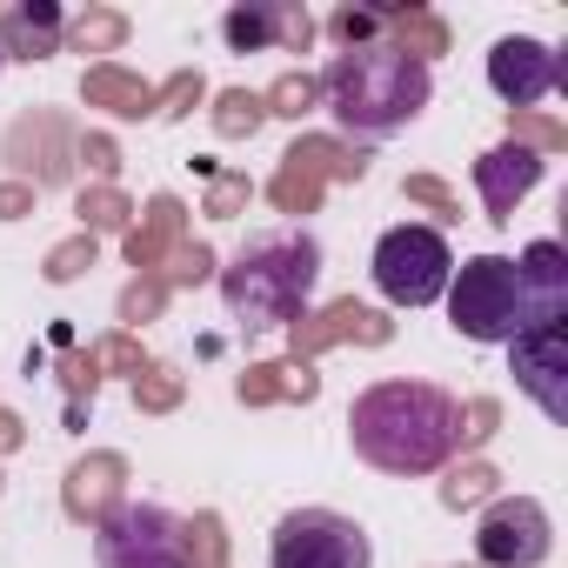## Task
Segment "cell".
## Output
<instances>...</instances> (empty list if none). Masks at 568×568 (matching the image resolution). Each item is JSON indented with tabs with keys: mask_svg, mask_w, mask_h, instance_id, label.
<instances>
[{
	"mask_svg": "<svg viewBox=\"0 0 568 568\" xmlns=\"http://www.w3.org/2000/svg\"><path fill=\"white\" fill-rule=\"evenodd\" d=\"M81 101L101 108V114H114V121H141V114H154V81H141L128 68H88Z\"/></svg>",
	"mask_w": 568,
	"mask_h": 568,
	"instance_id": "e0dca14e",
	"label": "cell"
},
{
	"mask_svg": "<svg viewBox=\"0 0 568 568\" xmlns=\"http://www.w3.org/2000/svg\"><path fill=\"white\" fill-rule=\"evenodd\" d=\"M548 508L541 501H528V495H501L488 515H481V528H475V555H481V568H541L548 561Z\"/></svg>",
	"mask_w": 568,
	"mask_h": 568,
	"instance_id": "ba28073f",
	"label": "cell"
},
{
	"mask_svg": "<svg viewBox=\"0 0 568 568\" xmlns=\"http://www.w3.org/2000/svg\"><path fill=\"white\" fill-rule=\"evenodd\" d=\"M267 561L274 568H375V548H368L362 521H348L335 508H295L274 521Z\"/></svg>",
	"mask_w": 568,
	"mask_h": 568,
	"instance_id": "8992f818",
	"label": "cell"
},
{
	"mask_svg": "<svg viewBox=\"0 0 568 568\" xmlns=\"http://www.w3.org/2000/svg\"><path fill=\"white\" fill-rule=\"evenodd\" d=\"M455 402L435 382H375L348 408L355 455L382 475H435L455 455Z\"/></svg>",
	"mask_w": 568,
	"mask_h": 568,
	"instance_id": "6da1fadb",
	"label": "cell"
},
{
	"mask_svg": "<svg viewBox=\"0 0 568 568\" xmlns=\"http://www.w3.org/2000/svg\"><path fill=\"white\" fill-rule=\"evenodd\" d=\"M515 281H521V328H535V322H568V254H561L555 241L521 247Z\"/></svg>",
	"mask_w": 568,
	"mask_h": 568,
	"instance_id": "8fae6325",
	"label": "cell"
},
{
	"mask_svg": "<svg viewBox=\"0 0 568 568\" xmlns=\"http://www.w3.org/2000/svg\"><path fill=\"white\" fill-rule=\"evenodd\" d=\"M568 81V68H561V54L555 48H541V41H528V34H508V41H495L488 48V88L508 101V114H521V108H535L548 88H561Z\"/></svg>",
	"mask_w": 568,
	"mask_h": 568,
	"instance_id": "30bf717a",
	"label": "cell"
},
{
	"mask_svg": "<svg viewBox=\"0 0 568 568\" xmlns=\"http://www.w3.org/2000/svg\"><path fill=\"white\" fill-rule=\"evenodd\" d=\"M508 128H515V148H528V154H555V148H568V128H561L555 114L521 108V114H508Z\"/></svg>",
	"mask_w": 568,
	"mask_h": 568,
	"instance_id": "83f0119b",
	"label": "cell"
},
{
	"mask_svg": "<svg viewBox=\"0 0 568 568\" xmlns=\"http://www.w3.org/2000/svg\"><path fill=\"white\" fill-rule=\"evenodd\" d=\"M34 214V181H0V221Z\"/></svg>",
	"mask_w": 568,
	"mask_h": 568,
	"instance_id": "7bdbcfd3",
	"label": "cell"
},
{
	"mask_svg": "<svg viewBox=\"0 0 568 568\" xmlns=\"http://www.w3.org/2000/svg\"><path fill=\"white\" fill-rule=\"evenodd\" d=\"M161 302H168V281H134V288L121 295V322H134V328H141V322H154V315H161Z\"/></svg>",
	"mask_w": 568,
	"mask_h": 568,
	"instance_id": "836d02e7",
	"label": "cell"
},
{
	"mask_svg": "<svg viewBox=\"0 0 568 568\" xmlns=\"http://www.w3.org/2000/svg\"><path fill=\"white\" fill-rule=\"evenodd\" d=\"M315 375H308V362H261V368H247L241 375V402L247 408H261V402H315Z\"/></svg>",
	"mask_w": 568,
	"mask_h": 568,
	"instance_id": "ac0fdd59",
	"label": "cell"
},
{
	"mask_svg": "<svg viewBox=\"0 0 568 568\" xmlns=\"http://www.w3.org/2000/svg\"><path fill=\"white\" fill-rule=\"evenodd\" d=\"M94 561L101 568H187L181 515H168L161 501H121L94 528Z\"/></svg>",
	"mask_w": 568,
	"mask_h": 568,
	"instance_id": "52a82bcc",
	"label": "cell"
},
{
	"mask_svg": "<svg viewBox=\"0 0 568 568\" xmlns=\"http://www.w3.org/2000/svg\"><path fill=\"white\" fill-rule=\"evenodd\" d=\"M128 41V14H114V8H88L74 28H68V48L74 54H114Z\"/></svg>",
	"mask_w": 568,
	"mask_h": 568,
	"instance_id": "44dd1931",
	"label": "cell"
},
{
	"mask_svg": "<svg viewBox=\"0 0 568 568\" xmlns=\"http://www.w3.org/2000/svg\"><path fill=\"white\" fill-rule=\"evenodd\" d=\"M181 221H187V207H181L174 194H154V201H148V227H134V234H128V261H134V267H154V261H161V247L181 234Z\"/></svg>",
	"mask_w": 568,
	"mask_h": 568,
	"instance_id": "ffe728a7",
	"label": "cell"
},
{
	"mask_svg": "<svg viewBox=\"0 0 568 568\" xmlns=\"http://www.w3.org/2000/svg\"><path fill=\"white\" fill-rule=\"evenodd\" d=\"M267 201H274L281 214H315V201H322V181H315L308 168H295V161H281V174L267 181Z\"/></svg>",
	"mask_w": 568,
	"mask_h": 568,
	"instance_id": "cb8c5ba5",
	"label": "cell"
},
{
	"mask_svg": "<svg viewBox=\"0 0 568 568\" xmlns=\"http://www.w3.org/2000/svg\"><path fill=\"white\" fill-rule=\"evenodd\" d=\"M328 28H335V41H348V48H368V41L382 34V14H375V8H342Z\"/></svg>",
	"mask_w": 568,
	"mask_h": 568,
	"instance_id": "8d00e7d4",
	"label": "cell"
},
{
	"mask_svg": "<svg viewBox=\"0 0 568 568\" xmlns=\"http://www.w3.org/2000/svg\"><path fill=\"white\" fill-rule=\"evenodd\" d=\"M388 335H395V322L375 315V308H362V302H335V308H322L315 322L302 315V322L288 328L295 362H302V355H322V348H335V342H368V348H382Z\"/></svg>",
	"mask_w": 568,
	"mask_h": 568,
	"instance_id": "4fadbf2b",
	"label": "cell"
},
{
	"mask_svg": "<svg viewBox=\"0 0 568 568\" xmlns=\"http://www.w3.org/2000/svg\"><path fill=\"white\" fill-rule=\"evenodd\" d=\"M448 274H455V254L435 227H388L375 241V288L395 302V308H428L448 295Z\"/></svg>",
	"mask_w": 568,
	"mask_h": 568,
	"instance_id": "5b68a950",
	"label": "cell"
},
{
	"mask_svg": "<svg viewBox=\"0 0 568 568\" xmlns=\"http://www.w3.org/2000/svg\"><path fill=\"white\" fill-rule=\"evenodd\" d=\"M181 548H187V561H194V568H221V561H227L221 515H194V521H181Z\"/></svg>",
	"mask_w": 568,
	"mask_h": 568,
	"instance_id": "4316f807",
	"label": "cell"
},
{
	"mask_svg": "<svg viewBox=\"0 0 568 568\" xmlns=\"http://www.w3.org/2000/svg\"><path fill=\"white\" fill-rule=\"evenodd\" d=\"M8 448H21V415L0 408V455H8Z\"/></svg>",
	"mask_w": 568,
	"mask_h": 568,
	"instance_id": "ee69618b",
	"label": "cell"
},
{
	"mask_svg": "<svg viewBox=\"0 0 568 568\" xmlns=\"http://www.w3.org/2000/svg\"><path fill=\"white\" fill-rule=\"evenodd\" d=\"M315 274H322V247L308 234H261L241 247L234 267H221V302L247 328H281V322L295 328L308 315Z\"/></svg>",
	"mask_w": 568,
	"mask_h": 568,
	"instance_id": "3957f363",
	"label": "cell"
},
{
	"mask_svg": "<svg viewBox=\"0 0 568 568\" xmlns=\"http://www.w3.org/2000/svg\"><path fill=\"white\" fill-rule=\"evenodd\" d=\"M315 101H322L315 74H281V81L261 94V108H267V114H281V121H302V114H315Z\"/></svg>",
	"mask_w": 568,
	"mask_h": 568,
	"instance_id": "484cf974",
	"label": "cell"
},
{
	"mask_svg": "<svg viewBox=\"0 0 568 568\" xmlns=\"http://www.w3.org/2000/svg\"><path fill=\"white\" fill-rule=\"evenodd\" d=\"M8 161L34 174V187L61 181L68 174V121L61 114H21L8 128Z\"/></svg>",
	"mask_w": 568,
	"mask_h": 568,
	"instance_id": "9a60e30c",
	"label": "cell"
},
{
	"mask_svg": "<svg viewBox=\"0 0 568 568\" xmlns=\"http://www.w3.org/2000/svg\"><path fill=\"white\" fill-rule=\"evenodd\" d=\"M281 161L308 168L315 181H362V174H368V154H362V148H342V141H322V134H302Z\"/></svg>",
	"mask_w": 568,
	"mask_h": 568,
	"instance_id": "d6986e66",
	"label": "cell"
},
{
	"mask_svg": "<svg viewBox=\"0 0 568 568\" xmlns=\"http://www.w3.org/2000/svg\"><path fill=\"white\" fill-rule=\"evenodd\" d=\"M94 267V234H74V241H61L54 254H48V281H74V274H88Z\"/></svg>",
	"mask_w": 568,
	"mask_h": 568,
	"instance_id": "d6a6232c",
	"label": "cell"
},
{
	"mask_svg": "<svg viewBox=\"0 0 568 568\" xmlns=\"http://www.w3.org/2000/svg\"><path fill=\"white\" fill-rule=\"evenodd\" d=\"M515 355V382L521 395L548 415V422H568V322H535L508 342Z\"/></svg>",
	"mask_w": 568,
	"mask_h": 568,
	"instance_id": "9c48e42d",
	"label": "cell"
},
{
	"mask_svg": "<svg viewBox=\"0 0 568 568\" xmlns=\"http://www.w3.org/2000/svg\"><path fill=\"white\" fill-rule=\"evenodd\" d=\"M274 41L288 48V54H308V41H315V21H308V8H274Z\"/></svg>",
	"mask_w": 568,
	"mask_h": 568,
	"instance_id": "d590c367",
	"label": "cell"
},
{
	"mask_svg": "<svg viewBox=\"0 0 568 568\" xmlns=\"http://www.w3.org/2000/svg\"><path fill=\"white\" fill-rule=\"evenodd\" d=\"M402 194H408V201H422V207H435L442 221H462V201H455L435 174H408V187H402Z\"/></svg>",
	"mask_w": 568,
	"mask_h": 568,
	"instance_id": "74e56055",
	"label": "cell"
},
{
	"mask_svg": "<svg viewBox=\"0 0 568 568\" xmlns=\"http://www.w3.org/2000/svg\"><path fill=\"white\" fill-rule=\"evenodd\" d=\"M267 121V108H261V94H247V88H227L221 101H214V134L221 141H241V134H254Z\"/></svg>",
	"mask_w": 568,
	"mask_h": 568,
	"instance_id": "d4e9b609",
	"label": "cell"
},
{
	"mask_svg": "<svg viewBox=\"0 0 568 568\" xmlns=\"http://www.w3.org/2000/svg\"><path fill=\"white\" fill-rule=\"evenodd\" d=\"M74 161H88V174H94V181H108V174L121 168V148H114L108 134H81V148H74Z\"/></svg>",
	"mask_w": 568,
	"mask_h": 568,
	"instance_id": "f35d334b",
	"label": "cell"
},
{
	"mask_svg": "<svg viewBox=\"0 0 568 568\" xmlns=\"http://www.w3.org/2000/svg\"><path fill=\"white\" fill-rule=\"evenodd\" d=\"M68 515L74 521H88V528H101L121 501H128V462L121 455H81L74 468H68Z\"/></svg>",
	"mask_w": 568,
	"mask_h": 568,
	"instance_id": "5bb4252c",
	"label": "cell"
},
{
	"mask_svg": "<svg viewBox=\"0 0 568 568\" xmlns=\"http://www.w3.org/2000/svg\"><path fill=\"white\" fill-rule=\"evenodd\" d=\"M495 481H501V475H495L488 462H468V468H455V475L442 481V501H448V508H475V501L495 495Z\"/></svg>",
	"mask_w": 568,
	"mask_h": 568,
	"instance_id": "f546056e",
	"label": "cell"
},
{
	"mask_svg": "<svg viewBox=\"0 0 568 568\" xmlns=\"http://www.w3.org/2000/svg\"><path fill=\"white\" fill-rule=\"evenodd\" d=\"M535 181H541V154H528L515 141H501L475 161V187H481L488 221H515V207H521V194H535Z\"/></svg>",
	"mask_w": 568,
	"mask_h": 568,
	"instance_id": "7c38bea8",
	"label": "cell"
},
{
	"mask_svg": "<svg viewBox=\"0 0 568 568\" xmlns=\"http://www.w3.org/2000/svg\"><path fill=\"white\" fill-rule=\"evenodd\" d=\"M207 94V81L194 74V68H181L168 88H154V114H168V121H181V114H194V101Z\"/></svg>",
	"mask_w": 568,
	"mask_h": 568,
	"instance_id": "4dcf8cb0",
	"label": "cell"
},
{
	"mask_svg": "<svg viewBox=\"0 0 568 568\" xmlns=\"http://www.w3.org/2000/svg\"><path fill=\"white\" fill-rule=\"evenodd\" d=\"M315 88H322L328 114H335L348 134H368V141H382V134L408 128V121L428 108V94H435L428 61L402 54L395 41H368V48L335 54V61L322 68V81H315Z\"/></svg>",
	"mask_w": 568,
	"mask_h": 568,
	"instance_id": "7a4b0ae2",
	"label": "cell"
},
{
	"mask_svg": "<svg viewBox=\"0 0 568 568\" xmlns=\"http://www.w3.org/2000/svg\"><path fill=\"white\" fill-rule=\"evenodd\" d=\"M74 214H81V234H101V227H128L134 207H128V194H114V187H88Z\"/></svg>",
	"mask_w": 568,
	"mask_h": 568,
	"instance_id": "f1b7e54d",
	"label": "cell"
},
{
	"mask_svg": "<svg viewBox=\"0 0 568 568\" xmlns=\"http://www.w3.org/2000/svg\"><path fill=\"white\" fill-rule=\"evenodd\" d=\"M495 415H501V408H495L488 395L468 402V415H455V442H488V435H495Z\"/></svg>",
	"mask_w": 568,
	"mask_h": 568,
	"instance_id": "ab89813d",
	"label": "cell"
},
{
	"mask_svg": "<svg viewBox=\"0 0 568 568\" xmlns=\"http://www.w3.org/2000/svg\"><path fill=\"white\" fill-rule=\"evenodd\" d=\"M241 201H247V181H241V174H214V187H207V214H214V221H227Z\"/></svg>",
	"mask_w": 568,
	"mask_h": 568,
	"instance_id": "60d3db41",
	"label": "cell"
},
{
	"mask_svg": "<svg viewBox=\"0 0 568 568\" xmlns=\"http://www.w3.org/2000/svg\"><path fill=\"white\" fill-rule=\"evenodd\" d=\"M68 21L54 0H21V8L0 14V61H48L61 48Z\"/></svg>",
	"mask_w": 568,
	"mask_h": 568,
	"instance_id": "2e32d148",
	"label": "cell"
},
{
	"mask_svg": "<svg viewBox=\"0 0 568 568\" xmlns=\"http://www.w3.org/2000/svg\"><path fill=\"white\" fill-rule=\"evenodd\" d=\"M382 28H395V48L402 54H415V61H428V54H448V28L435 21V14H382Z\"/></svg>",
	"mask_w": 568,
	"mask_h": 568,
	"instance_id": "7402d4cb",
	"label": "cell"
},
{
	"mask_svg": "<svg viewBox=\"0 0 568 568\" xmlns=\"http://www.w3.org/2000/svg\"><path fill=\"white\" fill-rule=\"evenodd\" d=\"M221 34H227L234 54H261V48H274V8H267V0H261V8H227Z\"/></svg>",
	"mask_w": 568,
	"mask_h": 568,
	"instance_id": "603a6c76",
	"label": "cell"
},
{
	"mask_svg": "<svg viewBox=\"0 0 568 568\" xmlns=\"http://www.w3.org/2000/svg\"><path fill=\"white\" fill-rule=\"evenodd\" d=\"M448 322L468 342H515L521 335V281L508 254H475L448 274Z\"/></svg>",
	"mask_w": 568,
	"mask_h": 568,
	"instance_id": "277c9868",
	"label": "cell"
},
{
	"mask_svg": "<svg viewBox=\"0 0 568 568\" xmlns=\"http://www.w3.org/2000/svg\"><path fill=\"white\" fill-rule=\"evenodd\" d=\"M134 402H141L148 415L174 408V402H181V375H174V368H141V375H134Z\"/></svg>",
	"mask_w": 568,
	"mask_h": 568,
	"instance_id": "1f68e13d",
	"label": "cell"
},
{
	"mask_svg": "<svg viewBox=\"0 0 568 568\" xmlns=\"http://www.w3.org/2000/svg\"><path fill=\"white\" fill-rule=\"evenodd\" d=\"M207 274H214V247H201V241L174 247V267H168V288H187V281H207Z\"/></svg>",
	"mask_w": 568,
	"mask_h": 568,
	"instance_id": "e575fe53",
	"label": "cell"
},
{
	"mask_svg": "<svg viewBox=\"0 0 568 568\" xmlns=\"http://www.w3.org/2000/svg\"><path fill=\"white\" fill-rule=\"evenodd\" d=\"M94 362H108V368H121V375H141V368H148V362H141V348H134L128 335L101 342V348H94Z\"/></svg>",
	"mask_w": 568,
	"mask_h": 568,
	"instance_id": "b9f144b4",
	"label": "cell"
}]
</instances>
